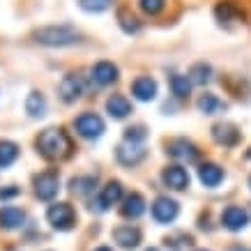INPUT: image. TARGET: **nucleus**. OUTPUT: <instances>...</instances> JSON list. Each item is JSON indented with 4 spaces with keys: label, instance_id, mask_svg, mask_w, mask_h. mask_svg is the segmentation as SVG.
<instances>
[{
    "label": "nucleus",
    "instance_id": "obj_1",
    "mask_svg": "<svg viewBox=\"0 0 251 251\" xmlns=\"http://www.w3.org/2000/svg\"><path fill=\"white\" fill-rule=\"evenodd\" d=\"M35 145H37V152L42 154L44 159H51V161L65 159V157H69V152H72V141H69L67 134L62 129H58V127L44 129L37 136Z\"/></svg>",
    "mask_w": 251,
    "mask_h": 251
},
{
    "label": "nucleus",
    "instance_id": "obj_2",
    "mask_svg": "<svg viewBox=\"0 0 251 251\" xmlns=\"http://www.w3.org/2000/svg\"><path fill=\"white\" fill-rule=\"evenodd\" d=\"M32 37L42 46H58V49L81 42L78 30L72 25H46V28H39V30L32 32Z\"/></svg>",
    "mask_w": 251,
    "mask_h": 251
},
{
    "label": "nucleus",
    "instance_id": "obj_3",
    "mask_svg": "<svg viewBox=\"0 0 251 251\" xmlns=\"http://www.w3.org/2000/svg\"><path fill=\"white\" fill-rule=\"evenodd\" d=\"M46 219L55 230H69L76 224V212L69 203H55L46 210Z\"/></svg>",
    "mask_w": 251,
    "mask_h": 251
},
{
    "label": "nucleus",
    "instance_id": "obj_4",
    "mask_svg": "<svg viewBox=\"0 0 251 251\" xmlns=\"http://www.w3.org/2000/svg\"><path fill=\"white\" fill-rule=\"evenodd\" d=\"M58 189H60V177L55 171H46L35 177V194L39 201H53Z\"/></svg>",
    "mask_w": 251,
    "mask_h": 251
},
{
    "label": "nucleus",
    "instance_id": "obj_5",
    "mask_svg": "<svg viewBox=\"0 0 251 251\" xmlns=\"http://www.w3.org/2000/svg\"><path fill=\"white\" fill-rule=\"evenodd\" d=\"M74 127L83 138H99L104 134V120L97 113H83L74 120Z\"/></svg>",
    "mask_w": 251,
    "mask_h": 251
},
{
    "label": "nucleus",
    "instance_id": "obj_6",
    "mask_svg": "<svg viewBox=\"0 0 251 251\" xmlns=\"http://www.w3.org/2000/svg\"><path fill=\"white\" fill-rule=\"evenodd\" d=\"M115 159L120 161L122 166H136V164H141V161L145 159L143 145L125 141V143L118 145V150H115Z\"/></svg>",
    "mask_w": 251,
    "mask_h": 251
},
{
    "label": "nucleus",
    "instance_id": "obj_7",
    "mask_svg": "<svg viewBox=\"0 0 251 251\" xmlns=\"http://www.w3.org/2000/svg\"><path fill=\"white\" fill-rule=\"evenodd\" d=\"M177 212H180L177 203L168 196H159L152 203V217H154V221H159V224H171V221L177 217Z\"/></svg>",
    "mask_w": 251,
    "mask_h": 251
},
{
    "label": "nucleus",
    "instance_id": "obj_8",
    "mask_svg": "<svg viewBox=\"0 0 251 251\" xmlns=\"http://www.w3.org/2000/svg\"><path fill=\"white\" fill-rule=\"evenodd\" d=\"M166 152L173 157V159H182V161H194L198 157V148L187 138H173L171 143L166 145Z\"/></svg>",
    "mask_w": 251,
    "mask_h": 251
},
{
    "label": "nucleus",
    "instance_id": "obj_9",
    "mask_svg": "<svg viewBox=\"0 0 251 251\" xmlns=\"http://www.w3.org/2000/svg\"><path fill=\"white\" fill-rule=\"evenodd\" d=\"M212 138L224 148H233L240 143V129L230 122H217L212 127Z\"/></svg>",
    "mask_w": 251,
    "mask_h": 251
},
{
    "label": "nucleus",
    "instance_id": "obj_10",
    "mask_svg": "<svg viewBox=\"0 0 251 251\" xmlns=\"http://www.w3.org/2000/svg\"><path fill=\"white\" fill-rule=\"evenodd\" d=\"M161 180H164V184H166L168 189H175V191H182L189 187V173L182 166H175V164L164 168Z\"/></svg>",
    "mask_w": 251,
    "mask_h": 251
},
{
    "label": "nucleus",
    "instance_id": "obj_11",
    "mask_svg": "<svg viewBox=\"0 0 251 251\" xmlns=\"http://www.w3.org/2000/svg\"><path fill=\"white\" fill-rule=\"evenodd\" d=\"M221 224H224V228H228V230H242L249 224V214L244 212L242 207L228 205L221 212Z\"/></svg>",
    "mask_w": 251,
    "mask_h": 251
},
{
    "label": "nucleus",
    "instance_id": "obj_12",
    "mask_svg": "<svg viewBox=\"0 0 251 251\" xmlns=\"http://www.w3.org/2000/svg\"><path fill=\"white\" fill-rule=\"evenodd\" d=\"M83 90H85V85H83V78L81 76L69 74V76H65L60 81V97H62V101H67V104L76 101V99L83 95Z\"/></svg>",
    "mask_w": 251,
    "mask_h": 251
},
{
    "label": "nucleus",
    "instance_id": "obj_13",
    "mask_svg": "<svg viewBox=\"0 0 251 251\" xmlns=\"http://www.w3.org/2000/svg\"><path fill=\"white\" fill-rule=\"evenodd\" d=\"M131 95L138 99V101H152L157 97V81L150 76H138L134 83H131Z\"/></svg>",
    "mask_w": 251,
    "mask_h": 251
},
{
    "label": "nucleus",
    "instance_id": "obj_14",
    "mask_svg": "<svg viewBox=\"0 0 251 251\" xmlns=\"http://www.w3.org/2000/svg\"><path fill=\"white\" fill-rule=\"evenodd\" d=\"M118 76H120V69L115 67L113 62H108V60H101V62H97V65L92 67V78H95L99 85L115 83Z\"/></svg>",
    "mask_w": 251,
    "mask_h": 251
},
{
    "label": "nucleus",
    "instance_id": "obj_15",
    "mask_svg": "<svg viewBox=\"0 0 251 251\" xmlns=\"http://www.w3.org/2000/svg\"><path fill=\"white\" fill-rule=\"evenodd\" d=\"M113 240L125 249H134L141 242V230L136 226H118L113 230Z\"/></svg>",
    "mask_w": 251,
    "mask_h": 251
},
{
    "label": "nucleus",
    "instance_id": "obj_16",
    "mask_svg": "<svg viewBox=\"0 0 251 251\" xmlns=\"http://www.w3.org/2000/svg\"><path fill=\"white\" fill-rule=\"evenodd\" d=\"M120 198H122V184L118 182V180H111V182L101 189V196H99V201H97L99 212H104V210H108L111 205H115Z\"/></svg>",
    "mask_w": 251,
    "mask_h": 251
},
{
    "label": "nucleus",
    "instance_id": "obj_17",
    "mask_svg": "<svg viewBox=\"0 0 251 251\" xmlns=\"http://www.w3.org/2000/svg\"><path fill=\"white\" fill-rule=\"evenodd\" d=\"M106 113L113 118V120H125L127 115L131 113V104L127 97L122 95H113V97L106 99Z\"/></svg>",
    "mask_w": 251,
    "mask_h": 251
},
{
    "label": "nucleus",
    "instance_id": "obj_18",
    "mask_svg": "<svg viewBox=\"0 0 251 251\" xmlns=\"http://www.w3.org/2000/svg\"><path fill=\"white\" fill-rule=\"evenodd\" d=\"M25 224V212L19 210V207H2L0 210V228L5 230H14L21 228Z\"/></svg>",
    "mask_w": 251,
    "mask_h": 251
},
{
    "label": "nucleus",
    "instance_id": "obj_19",
    "mask_svg": "<svg viewBox=\"0 0 251 251\" xmlns=\"http://www.w3.org/2000/svg\"><path fill=\"white\" fill-rule=\"evenodd\" d=\"M122 217H127V219H138L141 214L145 212V198L141 194H129V196L125 198V203H122Z\"/></svg>",
    "mask_w": 251,
    "mask_h": 251
},
{
    "label": "nucleus",
    "instance_id": "obj_20",
    "mask_svg": "<svg viewBox=\"0 0 251 251\" xmlns=\"http://www.w3.org/2000/svg\"><path fill=\"white\" fill-rule=\"evenodd\" d=\"M198 108H201L205 115H217V113H221V111H226L228 104L221 101V99L217 97V95H212V92H205V95L198 97Z\"/></svg>",
    "mask_w": 251,
    "mask_h": 251
},
{
    "label": "nucleus",
    "instance_id": "obj_21",
    "mask_svg": "<svg viewBox=\"0 0 251 251\" xmlns=\"http://www.w3.org/2000/svg\"><path fill=\"white\" fill-rule=\"evenodd\" d=\"M198 177L205 187H217L224 180V168L217 166V164H203L198 168Z\"/></svg>",
    "mask_w": 251,
    "mask_h": 251
},
{
    "label": "nucleus",
    "instance_id": "obj_22",
    "mask_svg": "<svg viewBox=\"0 0 251 251\" xmlns=\"http://www.w3.org/2000/svg\"><path fill=\"white\" fill-rule=\"evenodd\" d=\"M25 111H28V115L30 118H42V115L46 113V99L42 92L32 90L30 95H28V99H25Z\"/></svg>",
    "mask_w": 251,
    "mask_h": 251
},
{
    "label": "nucleus",
    "instance_id": "obj_23",
    "mask_svg": "<svg viewBox=\"0 0 251 251\" xmlns=\"http://www.w3.org/2000/svg\"><path fill=\"white\" fill-rule=\"evenodd\" d=\"M212 76V67L207 65V62H196L194 67L189 69V81L196 85H205Z\"/></svg>",
    "mask_w": 251,
    "mask_h": 251
},
{
    "label": "nucleus",
    "instance_id": "obj_24",
    "mask_svg": "<svg viewBox=\"0 0 251 251\" xmlns=\"http://www.w3.org/2000/svg\"><path fill=\"white\" fill-rule=\"evenodd\" d=\"M171 90L177 99H187L191 92V81L189 76H182V74H173L171 76Z\"/></svg>",
    "mask_w": 251,
    "mask_h": 251
},
{
    "label": "nucleus",
    "instance_id": "obj_25",
    "mask_svg": "<svg viewBox=\"0 0 251 251\" xmlns=\"http://www.w3.org/2000/svg\"><path fill=\"white\" fill-rule=\"evenodd\" d=\"M19 157V145L12 141H0V166H12Z\"/></svg>",
    "mask_w": 251,
    "mask_h": 251
},
{
    "label": "nucleus",
    "instance_id": "obj_26",
    "mask_svg": "<svg viewBox=\"0 0 251 251\" xmlns=\"http://www.w3.org/2000/svg\"><path fill=\"white\" fill-rule=\"evenodd\" d=\"M214 14H217L219 21H233V19H237V16H242V12H240V7H235L233 2L221 0L219 5L214 7Z\"/></svg>",
    "mask_w": 251,
    "mask_h": 251
},
{
    "label": "nucleus",
    "instance_id": "obj_27",
    "mask_svg": "<svg viewBox=\"0 0 251 251\" xmlns=\"http://www.w3.org/2000/svg\"><path fill=\"white\" fill-rule=\"evenodd\" d=\"M118 23H120V28L127 32V35H134V32L141 30V23H138V19L134 14H129L127 9H120V12H118Z\"/></svg>",
    "mask_w": 251,
    "mask_h": 251
},
{
    "label": "nucleus",
    "instance_id": "obj_28",
    "mask_svg": "<svg viewBox=\"0 0 251 251\" xmlns=\"http://www.w3.org/2000/svg\"><path fill=\"white\" fill-rule=\"evenodd\" d=\"M97 184V177L95 175H85V177H74L72 180V191L74 194H81V196H88Z\"/></svg>",
    "mask_w": 251,
    "mask_h": 251
},
{
    "label": "nucleus",
    "instance_id": "obj_29",
    "mask_svg": "<svg viewBox=\"0 0 251 251\" xmlns=\"http://www.w3.org/2000/svg\"><path fill=\"white\" fill-rule=\"evenodd\" d=\"M138 7L143 9L148 16H157L161 9L166 7V0H138Z\"/></svg>",
    "mask_w": 251,
    "mask_h": 251
},
{
    "label": "nucleus",
    "instance_id": "obj_30",
    "mask_svg": "<svg viewBox=\"0 0 251 251\" xmlns=\"http://www.w3.org/2000/svg\"><path fill=\"white\" fill-rule=\"evenodd\" d=\"M145 136H148V131H145L143 125H136V127L125 129V141H129V143H143Z\"/></svg>",
    "mask_w": 251,
    "mask_h": 251
},
{
    "label": "nucleus",
    "instance_id": "obj_31",
    "mask_svg": "<svg viewBox=\"0 0 251 251\" xmlns=\"http://www.w3.org/2000/svg\"><path fill=\"white\" fill-rule=\"evenodd\" d=\"M111 2L113 0H81V7L85 9V12H104V9L111 7Z\"/></svg>",
    "mask_w": 251,
    "mask_h": 251
},
{
    "label": "nucleus",
    "instance_id": "obj_32",
    "mask_svg": "<svg viewBox=\"0 0 251 251\" xmlns=\"http://www.w3.org/2000/svg\"><path fill=\"white\" fill-rule=\"evenodd\" d=\"M21 194L19 187H9V189H0V201H9V198H14Z\"/></svg>",
    "mask_w": 251,
    "mask_h": 251
},
{
    "label": "nucleus",
    "instance_id": "obj_33",
    "mask_svg": "<svg viewBox=\"0 0 251 251\" xmlns=\"http://www.w3.org/2000/svg\"><path fill=\"white\" fill-rule=\"evenodd\" d=\"M95 251H113V249H108V247H99V249H95Z\"/></svg>",
    "mask_w": 251,
    "mask_h": 251
},
{
    "label": "nucleus",
    "instance_id": "obj_34",
    "mask_svg": "<svg viewBox=\"0 0 251 251\" xmlns=\"http://www.w3.org/2000/svg\"><path fill=\"white\" fill-rule=\"evenodd\" d=\"M247 159H251V150H247Z\"/></svg>",
    "mask_w": 251,
    "mask_h": 251
},
{
    "label": "nucleus",
    "instance_id": "obj_35",
    "mask_svg": "<svg viewBox=\"0 0 251 251\" xmlns=\"http://www.w3.org/2000/svg\"><path fill=\"white\" fill-rule=\"evenodd\" d=\"M148 251H157V249H148Z\"/></svg>",
    "mask_w": 251,
    "mask_h": 251
},
{
    "label": "nucleus",
    "instance_id": "obj_36",
    "mask_svg": "<svg viewBox=\"0 0 251 251\" xmlns=\"http://www.w3.org/2000/svg\"><path fill=\"white\" fill-rule=\"evenodd\" d=\"M249 184H251V177H249Z\"/></svg>",
    "mask_w": 251,
    "mask_h": 251
},
{
    "label": "nucleus",
    "instance_id": "obj_37",
    "mask_svg": "<svg viewBox=\"0 0 251 251\" xmlns=\"http://www.w3.org/2000/svg\"><path fill=\"white\" fill-rule=\"evenodd\" d=\"M201 251H205V249H201Z\"/></svg>",
    "mask_w": 251,
    "mask_h": 251
}]
</instances>
